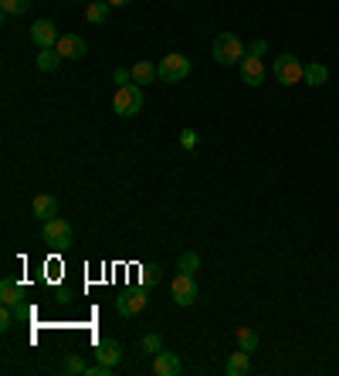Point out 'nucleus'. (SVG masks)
I'll return each mask as SVG.
<instances>
[{
    "mask_svg": "<svg viewBox=\"0 0 339 376\" xmlns=\"http://www.w3.org/2000/svg\"><path fill=\"white\" fill-rule=\"evenodd\" d=\"M211 55L217 65H224V68H231V65H241L244 61V55H248V48H244V41H241L238 34H231V31H224V34H217L211 44Z\"/></svg>",
    "mask_w": 339,
    "mask_h": 376,
    "instance_id": "obj_1",
    "label": "nucleus"
},
{
    "mask_svg": "<svg viewBox=\"0 0 339 376\" xmlns=\"http://www.w3.org/2000/svg\"><path fill=\"white\" fill-rule=\"evenodd\" d=\"M113 109L115 115H122V119H129V115H140L142 109V85L129 82V85H119L113 95Z\"/></svg>",
    "mask_w": 339,
    "mask_h": 376,
    "instance_id": "obj_2",
    "label": "nucleus"
},
{
    "mask_svg": "<svg viewBox=\"0 0 339 376\" xmlns=\"http://www.w3.org/2000/svg\"><path fill=\"white\" fill-rule=\"evenodd\" d=\"M271 75H275L278 85H298V82H306V65L296 55H278L275 65H271Z\"/></svg>",
    "mask_w": 339,
    "mask_h": 376,
    "instance_id": "obj_3",
    "label": "nucleus"
},
{
    "mask_svg": "<svg viewBox=\"0 0 339 376\" xmlns=\"http://www.w3.org/2000/svg\"><path fill=\"white\" fill-rule=\"evenodd\" d=\"M190 58L187 55H163L160 58V82H170V85H177V82H184L187 75H190Z\"/></svg>",
    "mask_w": 339,
    "mask_h": 376,
    "instance_id": "obj_4",
    "label": "nucleus"
},
{
    "mask_svg": "<svg viewBox=\"0 0 339 376\" xmlns=\"http://www.w3.org/2000/svg\"><path fill=\"white\" fill-rule=\"evenodd\" d=\"M41 237H44V244H55V248H68L71 241H75V231H71V224H68V221H61V217H51V221H44Z\"/></svg>",
    "mask_w": 339,
    "mask_h": 376,
    "instance_id": "obj_5",
    "label": "nucleus"
},
{
    "mask_svg": "<svg viewBox=\"0 0 339 376\" xmlns=\"http://www.w3.org/2000/svg\"><path fill=\"white\" fill-rule=\"evenodd\" d=\"M146 302H150V298H146L142 288H126V292L115 298V312H119L122 319H136L142 308H146Z\"/></svg>",
    "mask_w": 339,
    "mask_h": 376,
    "instance_id": "obj_6",
    "label": "nucleus"
},
{
    "mask_svg": "<svg viewBox=\"0 0 339 376\" xmlns=\"http://www.w3.org/2000/svg\"><path fill=\"white\" fill-rule=\"evenodd\" d=\"M197 295H200V288H197V281H194V275H177L173 278V302L177 306H184V308H190L194 302H197Z\"/></svg>",
    "mask_w": 339,
    "mask_h": 376,
    "instance_id": "obj_7",
    "label": "nucleus"
},
{
    "mask_svg": "<svg viewBox=\"0 0 339 376\" xmlns=\"http://www.w3.org/2000/svg\"><path fill=\"white\" fill-rule=\"evenodd\" d=\"M241 68V82L244 85H261L265 82V61L258 55H244V61L238 65Z\"/></svg>",
    "mask_w": 339,
    "mask_h": 376,
    "instance_id": "obj_8",
    "label": "nucleus"
},
{
    "mask_svg": "<svg viewBox=\"0 0 339 376\" xmlns=\"http://www.w3.org/2000/svg\"><path fill=\"white\" fill-rule=\"evenodd\" d=\"M153 373L156 376H180L184 373V362H180V356L177 352H156L153 356Z\"/></svg>",
    "mask_w": 339,
    "mask_h": 376,
    "instance_id": "obj_9",
    "label": "nucleus"
},
{
    "mask_svg": "<svg viewBox=\"0 0 339 376\" xmlns=\"http://www.w3.org/2000/svg\"><path fill=\"white\" fill-rule=\"evenodd\" d=\"M55 51L61 58H85V51H88V44H85V38H78V34H61L58 38V44H55Z\"/></svg>",
    "mask_w": 339,
    "mask_h": 376,
    "instance_id": "obj_10",
    "label": "nucleus"
},
{
    "mask_svg": "<svg viewBox=\"0 0 339 376\" xmlns=\"http://www.w3.org/2000/svg\"><path fill=\"white\" fill-rule=\"evenodd\" d=\"M58 38H61V34H58V28L51 24V21H38V24L31 28V41L38 44L41 51H44V48H55Z\"/></svg>",
    "mask_w": 339,
    "mask_h": 376,
    "instance_id": "obj_11",
    "label": "nucleus"
},
{
    "mask_svg": "<svg viewBox=\"0 0 339 376\" xmlns=\"http://www.w3.org/2000/svg\"><path fill=\"white\" fill-rule=\"evenodd\" d=\"M31 214H34V217H38L41 224L51 221V217L58 214V200L51 194H38L34 200H31Z\"/></svg>",
    "mask_w": 339,
    "mask_h": 376,
    "instance_id": "obj_12",
    "label": "nucleus"
},
{
    "mask_svg": "<svg viewBox=\"0 0 339 376\" xmlns=\"http://www.w3.org/2000/svg\"><path fill=\"white\" fill-rule=\"evenodd\" d=\"M95 360L109 362V366H119V362H122V346H119L115 339H102L99 346H95Z\"/></svg>",
    "mask_w": 339,
    "mask_h": 376,
    "instance_id": "obj_13",
    "label": "nucleus"
},
{
    "mask_svg": "<svg viewBox=\"0 0 339 376\" xmlns=\"http://www.w3.org/2000/svg\"><path fill=\"white\" fill-rule=\"evenodd\" d=\"M160 78V65H153V61H136L132 65V82L136 85H150Z\"/></svg>",
    "mask_w": 339,
    "mask_h": 376,
    "instance_id": "obj_14",
    "label": "nucleus"
},
{
    "mask_svg": "<svg viewBox=\"0 0 339 376\" xmlns=\"http://www.w3.org/2000/svg\"><path fill=\"white\" fill-rule=\"evenodd\" d=\"M248 370H251L248 349H241V346H238V352H231V360H227V366H224V373H227V376H244Z\"/></svg>",
    "mask_w": 339,
    "mask_h": 376,
    "instance_id": "obj_15",
    "label": "nucleus"
},
{
    "mask_svg": "<svg viewBox=\"0 0 339 376\" xmlns=\"http://www.w3.org/2000/svg\"><path fill=\"white\" fill-rule=\"evenodd\" d=\"M0 306H11V308L21 306V285H17L14 278L0 281Z\"/></svg>",
    "mask_w": 339,
    "mask_h": 376,
    "instance_id": "obj_16",
    "label": "nucleus"
},
{
    "mask_svg": "<svg viewBox=\"0 0 339 376\" xmlns=\"http://www.w3.org/2000/svg\"><path fill=\"white\" fill-rule=\"evenodd\" d=\"M109 11H113V7H109L105 0H92V4L85 7V17H88L92 24H105V21H109Z\"/></svg>",
    "mask_w": 339,
    "mask_h": 376,
    "instance_id": "obj_17",
    "label": "nucleus"
},
{
    "mask_svg": "<svg viewBox=\"0 0 339 376\" xmlns=\"http://www.w3.org/2000/svg\"><path fill=\"white\" fill-rule=\"evenodd\" d=\"M31 4L34 0H0V11L7 17H24L31 11Z\"/></svg>",
    "mask_w": 339,
    "mask_h": 376,
    "instance_id": "obj_18",
    "label": "nucleus"
},
{
    "mask_svg": "<svg viewBox=\"0 0 339 376\" xmlns=\"http://www.w3.org/2000/svg\"><path fill=\"white\" fill-rule=\"evenodd\" d=\"M325 78H329V68L325 65H319V61H312V65H306V82L309 85H325Z\"/></svg>",
    "mask_w": 339,
    "mask_h": 376,
    "instance_id": "obj_19",
    "label": "nucleus"
},
{
    "mask_svg": "<svg viewBox=\"0 0 339 376\" xmlns=\"http://www.w3.org/2000/svg\"><path fill=\"white\" fill-rule=\"evenodd\" d=\"M238 346L241 349H248V352H254V349H258V333H254L251 325H238Z\"/></svg>",
    "mask_w": 339,
    "mask_h": 376,
    "instance_id": "obj_20",
    "label": "nucleus"
},
{
    "mask_svg": "<svg viewBox=\"0 0 339 376\" xmlns=\"http://www.w3.org/2000/svg\"><path fill=\"white\" fill-rule=\"evenodd\" d=\"M61 61H65V58L58 55L55 48H44L41 55H38V68H41V71H55L58 65H61Z\"/></svg>",
    "mask_w": 339,
    "mask_h": 376,
    "instance_id": "obj_21",
    "label": "nucleus"
},
{
    "mask_svg": "<svg viewBox=\"0 0 339 376\" xmlns=\"http://www.w3.org/2000/svg\"><path fill=\"white\" fill-rule=\"evenodd\" d=\"M177 268H180L184 275L200 271V254H197V251H184V254H180V261H177Z\"/></svg>",
    "mask_w": 339,
    "mask_h": 376,
    "instance_id": "obj_22",
    "label": "nucleus"
},
{
    "mask_svg": "<svg viewBox=\"0 0 339 376\" xmlns=\"http://www.w3.org/2000/svg\"><path fill=\"white\" fill-rule=\"evenodd\" d=\"M140 349L146 352V356H156V352L163 349V335H160V333H146L140 339Z\"/></svg>",
    "mask_w": 339,
    "mask_h": 376,
    "instance_id": "obj_23",
    "label": "nucleus"
},
{
    "mask_svg": "<svg viewBox=\"0 0 339 376\" xmlns=\"http://www.w3.org/2000/svg\"><path fill=\"white\" fill-rule=\"evenodd\" d=\"M14 319H17V315H14V308H11V306H4V308H0V333H11V325H14Z\"/></svg>",
    "mask_w": 339,
    "mask_h": 376,
    "instance_id": "obj_24",
    "label": "nucleus"
},
{
    "mask_svg": "<svg viewBox=\"0 0 339 376\" xmlns=\"http://www.w3.org/2000/svg\"><path fill=\"white\" fill-rule=\"evenodd\" d=\"M163 278V268L160 265H146L142 268V281H146V285H153V281H160Z\"/></svg>",
    "mask_w": 339,
    "mask_h": 376,
    "instance_id": "obj_25",
    "label": "nucleus"
},
{
    "mask_svg": "<svg viewBox=\"0 0 339 376\" xmlns=\"http://www.w3.org/2000/svg\"><path fill=\"white\" fill-rule=\"evenodd\" d=\"M115 366H109V362H95V366H85V376H109Z\"/></svg>",
    "mask_w": 339,
    "mask_h": 376,
    "instance_id": "obj_26",
    "label": "nucleus"
},
{
    "mask_svg": "<svg viewBox=\"0 0 339 376\" xmlns=\"http://www.w3.org/2000/svg\"><path fill=\"white\" fill-rule=\"evenodd\" d=\"M180 146H184V150H194V146H197V132H194V129H184V132H180Z\"/></svg>",
    "mask_w": 339,
    "mask_h": 376,
    "instance_id": "obj_27",
    "label": "nucleus"
},
{
    "mask_svg": "<svg viewBox=\"0 0 339 376\" xmlns=\"http://www.w3.org/2000/svg\"><path fill=\"white\" fill-rule=\"evenodd\" d=\"M65 370H68V373H75V376H78V373H85V362L78 360V356H68V360H65Z\"/></svg>",
    "mask_w": 339,
    "mask_h": 376,
    "instance_id": "obj_28",
    "label": "nucleus"
},
{
    "mask_svg": "<svg viewBox=\"0 0 339 376\" xmlns=\"http://www.w3.org/2000/svg\"><path fill=\"white\" fill-rule=\"evenodd\" d=\"M265 51H268V41H265V38H258V41L248 48V55H265Z\"/></svg>",
    "mask_w": 339,
    "mask_h": 376,
    "instance_id": "obj_29",
    "label": "nucleus"
},
{
    "mask_svg": "<svg viewBox=\"0 0 339 376\" xmlns=\"http://www.w3.org/2000/svg\"><path fill=\"white\" fill-rule=\"evenodd\" d=\"M115 82H119V85H129V82H132V71L119 68V71H115Z\"/></svg>",
    "mask_w": 339,
    "mask_h": 376,
    "instance_id": "obj_30",
    "label": "nucleus"
},
{
    "mask_svg": "<svg viewBox=\"0 0 339 376\" xmlns=\"http://www.w3.org/2000/svg\"><path fill=\"white\" fill-rule=\"evenodd\" d=\"M109 7H126V4H132V0H105Z\"/></svg>",
    "mask_w": 339,
    "mask_h": 376,
    "instance_id": "obj_31",
    "label": "nucleus"
}]
</instances>
